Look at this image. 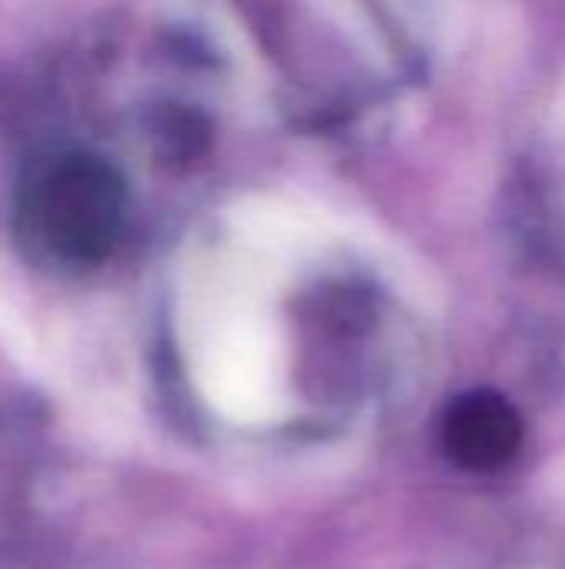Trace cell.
<instances>
[{
  "label": "cell",
  "mask_w": 565,
  "mask_h": 569,
  "mask_svg": "<svg viewBox=\"0 0 565 569\" xmlns=\"http://www.w3.org/2000/svg\"><path fill=\"white\" fill-rule=\"evenodd\" d=\"M130 223V187L117 163L93 150L37 157L13 197L20 243L50 263L90 267L107 260Z\"/></svg>",
  "instance_id": "obj_1"
},
{
  "label": "cell",
  "mask_w": 565,
  "mask_h": 569,
  "mask_svg": "<svg viewBox=\"0 0 565 569\" xmlns=\"http://www.w3.org/2000/svg\"><path fill=\"white\" fill-rule=\"evenodd\" d=\"M450 447L463 467L493 470L516 457L523 443V420L519 413L493 393L463 397L450 413Z\"/></svg>",
  "instance_id": "obj_2"
}]
</instances>
